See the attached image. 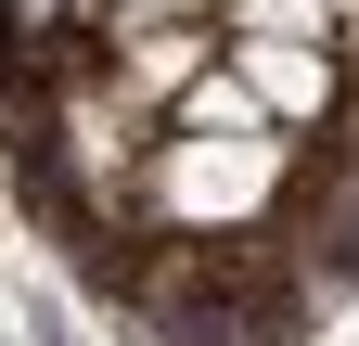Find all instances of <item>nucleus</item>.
<instances>
[{
    "label": "nucleus",
    "instance_id": "obj_2",
    "mask_svg": "<svg viewBox=\"0 0 359 346\" xmlns=\"http://www.w3.org/2000/svg\"><path fill=\"white\" fill-rule=\"evenodd\" d=\"M231 64H244V90L269 103V128L334 116V52H321V39H231Z\"/></svg>",
    "mask_w": 359,
    "mask_h": 346
},
{
    "label": "nucleus",
    "instance_id": "obj_1",
    "mask_svg": "<svg viewBox=\"0 0 359 346\" xmlns=\"http://www.w3.org/2000/svg\"><path fill=\"white\" fill-rule=\"evenodd\" d=\"M154 219H180L193 244H231L269 193H283V128H180L154 154Z\"/></svg>",
    "mask_w": 359,
    "mask_h": 346
},
{
    "label": "nucleus",
    "instance_id": "obj_5",
    "mask_svg": "<svg viewBox=\"0 0 359 346\" xmlns=\"http://www.w3.org/2000/svg\"><path fill=\"white\" fill-rule=\"evenodd\" d=\"M26 13H65V0H26Z\"/></svg>",
    "mask_w": 359,
    "mask_h": 346
},
{
    "label": "nucleus",
    "instance_id": "obj_3",
    "mask_svg": "<svg viewBox=\"0 0 359 346\" xmlns=\"http://www.w3.org/2000/svg\"><path fill=\"white\" fill-rule=\"evenodd\" d=\"M193 77H205V26H142V39H116V77H103V90L116 103H180V90H193Z\"/></svg>",
    "mask_w": 359,
    "mask_h": 346
},
{
    "label": "nucleus",
    "instance_id": "obj_6",
    "mask_svg": "<svg viewBox=\"0 0 359 346\" xmlns=\"http://www.w3.org/2000/svg\"><path fill=\"white\" fill-rule=\"evenodd\" d=\"M154 13H193V0H154Z\"/></svg>",
    "mask_w": 359,
    "mask_h": 346
},
{
    "label": "nucleus",
    "instance_id": "obj_4",
    "mask_svg": "<svg viewBox=\"0 0 359 346\" xmlns=\"http://www.w3.org/2000/svg\"><path fill=\"white\" fill-rule=\"evenodd\" d=\"M334 0H231V39H321Z\"/></svg>",
    "mask_w": 359,
    "mask_h": 346
}]
</instances>
